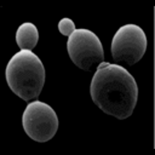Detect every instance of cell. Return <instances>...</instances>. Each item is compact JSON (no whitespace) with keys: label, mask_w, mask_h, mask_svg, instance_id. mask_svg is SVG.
Segmentation results:
<instances>
[{"label":"cell","mask_w":155,"mask_h":155,"mask_svg":"<svg viewBox=\"0 0 155 155\" xmlns=\"http://www.w3.org/2000/svg\"><path fill=\"white\" fill-rule=\"evenodd\" d=\"M67 51L73 63L85 71H92L104 62V50L99 38L85 28L75 29L68 38Z\"/></svg>","instance_id":"obj_3"},{"label":"cell","mask_w":155,"mask_h":155,"mask_svg":"<svg viewBox=\"0 0 155 155\" xmlns=\"http://www.w3.org/2000/svg\"><path fill=\"white\" fill-rule=\"evenodd\" d=\"M90 94L103 113L124 120L130 117L136 108L138 86L124 67L102 62L91 80Z\"/></svg>","instance_id":"obj_1"},{"label":"cell","mask_w":155,"mask_h":155,"mask_svg":"<svg viewBox=\"0 0 155 155\" xmlns=\"http://www.w3.org/2000/svg\"><path fill=\"white\" fill-rule=\"evenodd\" d=\"M148 46L144 30L137 24L120 27L111 40V56L116 63L133 65L139 62Z\"/></svg>","instance_id":"obj_5"},{"label":"cell","mask_w":155,"mask_h":155,"mask_svg":"<svg viewBox=\"0 0 155 155\" xmlns=\"http://www.w3.org/2000/svg\"><path fill=\"white\" fill-rule=\"evenodd\" d=\"M6 82L21 99L35 101L45 84V67L41 59L29 50H21L6 65Z\"/></svg>","instance_id":"obj_2"},{"label":"cell","mask_w":155,"mask_h":155,"mask_svg":"<svg viewBox=\"0 0 155 155\" xmlns=\"http://www.w3.org/2000/svg\"><path fill=\"white\" fill-rule=\"evenodd\" d=\"M22 125L29 138L44 143L56 136L59 121L52 107L40 101H33L23 111Z\"/></svg>","instance_id":"obj_4"},{"label":"cell","mask_w":155,"mask_h":155,"mask_svg":"<svg viewBox=\"0 0 155 155\" xmlns=\"http://www.w3.org/2000/svg\"><path fill=\"white\" fill-rule=\"evenodd\" d=\"M75 29H76V28H75L74 22H73L70 18H68V17H64V18H62V19L58 22V30H59V33H61L62 35L70 36V35L74 33Z\"/></svg>","instance_id":"obj_7"},{"label":"cell","mask_w":155,"mask_h":155,"mask_svg":"<svg viewBox=\"0 0 155 155\" xmlns=\"http://www.w3.org/2000/svg\"><path fill=\"white\" fill-rule=\"evenodd\" d=\"M39 41V30L30 22L22 23L16 31V42L22 50L31 51Z\"/></svg>","instance_id":"obj_6"}]
</instances>
